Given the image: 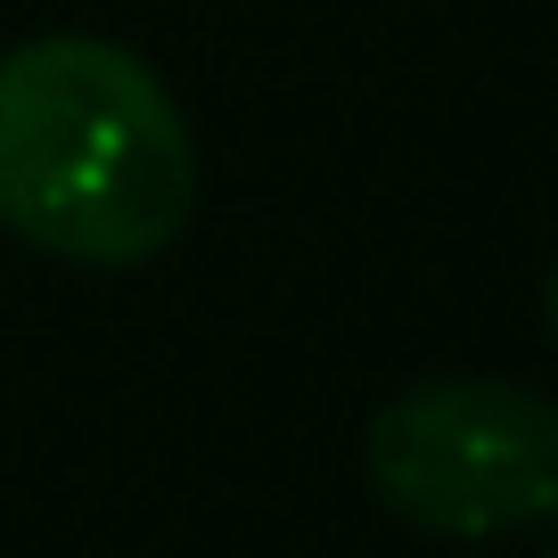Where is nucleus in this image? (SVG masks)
<instances>
[{
	"label": "nucleus",
	"mask_w": 558,
	"mask_h": 558,
	"mask_svg": "<svg viewBox=\"0 0 558 558\" xmlns=\"http://www.w3.org/2000/svg\"><path fill=\"white\" fill-rule=\"evenodd\" d=\"M190 197L197 140L148 58L99 34L0 50V230L123 271L181 239Z\"/></svg>",
	"instance_id": "f257e3e1"
},
{
	"label": "nucleus",
	"mask_w": 558,
	"mask_h": 558,
	"mask_svg": "<svg viewBox=\"0 0 558 558\" xmlns=\"http://www.w3.org/2000/svg\"><path fill=\"white\" fill-rule=\"evenodd\" d=\"M362 476L402 525L485 542L558 518V402L509 378L402 386L362 436Z\"/></svg>",
	"instance_id": "f03ea898"
},
{
	"label": "nucleus",
	"mask_w": 558,
	"mask_h": 558,
	"mask_svg": "<svg viewBox=\"0 0 558 558\" xmlns=\"http://www.w3.org/2000/svg\"><path fill=\"white\" fill-rule=\"evenodd\" d=\"M542 320H550V337H558V271H550V288H542Z\"/></svg>",
	"instance_id": "7ed1b4c3"
}]
</instances>
